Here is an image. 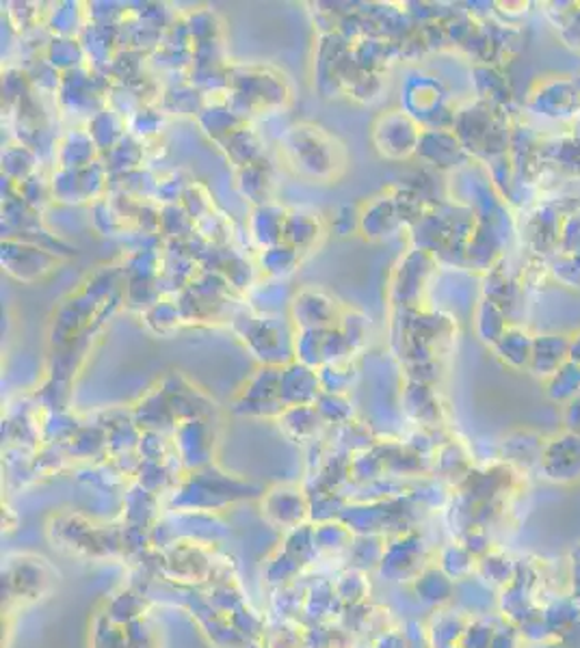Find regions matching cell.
Returning a JSON list of instances; mask_svg holds the SVG:
<instances>
[{"label": "cell", "mask_w": 580, "mask_h": 648, "mask_svg": "<svg viewBox=\"0 0 580 648\" xmlns=\"http://www.w3.org/2000/svg\"><path fill=\"white\" fill-rule=\"evenodd\" d=\"M282 156L294 175L310 182H332L344 169V150L323 128L301 123L282 139Z\"/></svg>", "instance_id": "6da1fadb"}, {"label": "cell", "mask_w": 580, "mask_h": 648, "mask_svg": "<svg viewBox=\"0 0 580 648\" xmlns=\"http://www.w3.org/2000/svg\"><path fill=\"white\" fill-rule=\"evenodd\" d=\"M294 333L297 331H290L280 316H262V318L249 316L243 337L251 353L260 362L271 367H282V365H289L294 355Z\"/></svg>", "instance_id": "7a4b0ae2"}, {"label": "cell", "mask_w": 580, "mask_h": 648, "mask_svg": "<svg viewBox=\"0 0 580 648\" xmlns=\"http://www.w3.org/2000/svg\"><path fill=\"white\" fill-rule=\"evenodd\" d=\"M422 130L403 111L381 113L373 123L374 150L388 161H403L418 152Z\"/></svg>", "instance_id": "3957f363"}, {"label": "cell", "mask_w": 580, "mask_h": 648, "mask_svg": "<svg viewBox=\"0 0 580 648\" xmlns=\"http://www.w3.org/2000/svg\"><path fill=\"white\" fill-rule=\"evenodd\" d=\"M290 318L297 328H333L336 303L319 290H301L290 303Z\"/></svg>", "instance_id": "277c9868"}, {"label": "cell", "mask_w": 580, "mask_h": 648, "mask_svg": "<svg viewBox=\"0 0 580 648\" xmlns=\"http://www.w3.org/2000/svg\"><path fill=\"white\" fill-rule=\"evenodd\" d=\"M57 262L59 260L54 255H50L46 249L29 246V244L11 243V241L2 244V264H4V269L11 275L24 264V271L18 275V280H22V282L40 280L46 273L52 271V266Z\"/></svg>", "instance_id": "5b68a950"}, {"label": "cell", "mask_w": 580, "mask_h": 648, "mask_svg": "<svg viewBox=\"0 0 580 648\" xmlns=\"http://www.w3.org/2000/svg\"><path fill=\"white\" fill-rule=\"evenodd\" d=\"M319 387H321V381L314 367H308L299 362L282 367V376H280L282 403L290 406H303V403L319 396Z\"/></svg>", "instance_id": "8992f818"}, {"label": "cell", "mask_w": 580, "mask_h": 648, "mask_svg": "<svg viewBox=\"0 0 580 648\" xmlns=\"http://www.w3.org/2000/svg\"><path fill=\"white\" fill-rule=\"evenodd\" d=\"M287 216H289V212L284 207H278L276 203L253 207L251 221H249V230H251L253 241L262 249L284 243Z\"/></svg>", "instance_id": "52a82bcc"}, {"label": "cell", "mask_w": 580, "mask_h": 648, "mask_svg": "<svg viewBox=\"0 0 580 648\" xmlns=\"http://www.w3.org/2000/svg\"><path fill=\"white\" fill-rule=\"evenodd\" d=\"M323 232H326V227H323V221L319 219V214L306 212V210H292L289 212L287 225H284V243L294 246L301 253H306L314 244H319Z\"/></svg>", "instance_id": "ba28073f"}, {"label": "cell", "mask_w": 580, "mask_h": 648, "mask_svg": "<svg viewBox=\"0 0 580 648\" xmlns=\"http://www.w3.org/2000/svg\"><path fill=\"white\" fill-rule=\"evenodd\" d=\"M399 223L397 202L390 198H377L360 212V232L369 239H386Z\"/></svg>", "instance_id": "9c48e42d"}, {"label": "cell", "mask_w": 580, "mask_h": 648, "mask_svg": "<svg viewBox=\"0 0 580 648\" xmlns=\"http://www.w3.org/2000/svg\"><path fill=\"white\" fill-rule=\"evenodd\" d=\"M98 145L89 130H74L70 132L57 148V159L61 162V169H84L96 162Z\"/></svg>", "instance_id": "30bf717a"}, {"label": "cell", "mask_w": 580, "mask_h": 648, "mask_svg": "<svg viewBox=\"0 0 580 648\" xmlns=\"http://www.w3.org/2000/svg\"><path fill=\"white\" fill-rule=\"evenodd\" d=\"M239 189L243 198L249 202L258 205L273 203L271 193H273V180H271V169L264 161L253 162L243 169H239Z\"/></svg>", "instance_id": "8fae6325"}, {"label": "cell", "mask_w": 580, "mask_h": 648, "mask_svg": "<svg viewBox=\"0 0 580 648\" xmlns=\"http://www.w3.org/2000/svg\"><path fill=\"white\" fill-rule=\"evenodd\" d=\"M251 307L264 316H280L282 310L292 303L287 280H269L251 287Z\"/></svg>", "instance_id": "7c38bea8"}, {"label": "cell", "mask_w": 580, "mask_h": 648, "mask_svg": "<svg viewBox=\"0 0 580 648\" xmlns=\"http://www.w3.org/2000/svg\"><path fill=\"white\" fill-rule=\"evenodd\" d=\"M126 122L116 109H102L89 120V134L93 136L98 150H113L124 139Z\"/></svg>", "instance_id": "4fadbf2b"}, {"label": "cell", "mask_w": 580, "mask_h": 648, "mask_svg": "<svg viewBox=\"0 0 580 648\" xmlns=\"http://www.w3.org/2000/svg\"><path fill=\"white\" fill-rule=\"evenodd\" d=\"M226 145V152L228 156L232 159V162L243 169L248 164H253V162L262 161V150H260V139L258 134L248 128V125H241L239 130H234L228 139L221 141Z\"/></svg>", "instance_id": "5bb4252c"}, {"label": "cell", "mask_w": 580, "mask_h": 648, "mask_svg": "<svg viewBox=\"0 0 580 648\" xmlns=\"http://www.w3.org/2000/svg\"><path fill=\"white\" fill-rule=\"evenodd\" d=\"M301 251L287 243L269 246L260 253V266L271 280H287L301 262Z\"/></svg>", "instance_id": "9a60e30c"}, {"label": "cell", "mask_w": 580, "mask_h": 648, "mask_svg": "<svg viewBox=\"0 0 580 648\" xmlns=\"http://www.w3.org/2000/svg\"><path fill=\"white\" fill-rule=\"evenodd\" d=\"M200 123L204 125V130L212 139H219V141L228 139L234 130L246 125L243 120L228 104H208V107H204V111L200 113Z\"/></svg>", "instance_id": "2e32d148"}, {"label": "cell", "mask_w": 580, "mask_h": 648, "mask_svg": "<svg viewBox=\"0 0 580 648\" xmlns=\"http://www.w3.org/2000/svg\"><path fill=\"white\" fill-rule=\"evenodd\" d=\"M83 43L74 40V38H54L48 43L46 50V61L54 68V70H79L81 61H83Z\"/></svg>", "instance_id": "e0dca14e"}, {"label": "cell", "mask_w": 580, "mask_h": 648, "mask_svg": "<svg viewBox=\"0 0 580 648\" xmlns=\"http://www.w3.org/2000/svg\"><path fill=\"white\" fill-rule=\"evenodd\" d=\"M161 227L169 232V236L173 239H182L191 232H196L198 223L187 214V210L182 205H166L161 210Z\"/></svg>", "instance_id": "ac0fdd59"}, {"label": "cell", "mask_w": 580, "mask_h": 648, "mask_svg": "<svg viewBox=\"0 0 580 648\" xmlns=\"http://www.w3.org/2000/svg\"><path fill=\"white\" fill-rule=\"evenodd\" d=\"M353 376H356V372H353L351 364H342V362L326 364L319 372L321 387H326V392H330V394L344 392L353 383Z\"/></svg>", "instance_id": "d6986e66"}, {"label": "cell", "mask_w": 580, "mask_h": 648, "mask_svg": "<svg viewBox=\"0 0 580 648\" xmlns=\"http://www.w3.org/2000/svg\"><path fill=\"white\" fill-rule=\"evenodd\" d=\"M146 318H148V324L154 331L167 333V331H173L180 324V321H182V312H180L178 303L173 305L171 301H159L157 305H152L146 312Z\"/></svg>", "instance_id": "ffe728a7"}, {"label": "cell", "mask_w": 580, "mask_h": 648, "mask_svg": "<svg viewBox=\"0 0 580 648\" xmlns=\"http://www.w3.org/2000/svg\"><path fill=\"white\" fill-rule=\"evenodd\" d=\"M79 27H81V9H79V4L68 2V4H61L59 9H54V20L50 22V29L59 38H72Z\"/></svg>", "instance_id": "44dd1931"}, {"label": "cell", "mask_w": 580, "mask_h": 648, "mask_svg": "<svg viewBox=\"0 0 580 648\" xmlns=\"http://www.w3.org/2000/svg\"><path fill=\"white\" fill-rule=\"evenodd\" d=\"M163 123V115L159 111L152 109H141L130 118V125H132V134L137 136H152L161 130Z\"/></svg>", "instance_id": "7402d4cb"}]
</instances>
